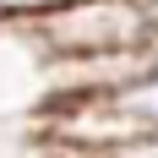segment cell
Returning a JSON list of instances; mask_svg holds the SVG:
<instances>
[{
	"label": "cell",
	"instance_id": "1",
	"mask_svg": "<svg viewBox=\"0 0 158 158\" xmlns=\"http://www.w3.org/2000/svg\"><path fill=\"white\" fill-rule=\"evenodd\" d=\"M22 33L44 49V60H82V55L153 44V22L136 0H65Z\"/></svg>",
	"mask_w": 158,
	"mask_h": 158
},
{
	"label": "cell",
	"instance_id": "2",
	"mask_svg": "<svg viewBox=\"0 0 158 158\" xmlns=\"http://www.w3.org/2000/svg\"><path fill=\"white\" fill-rule=\"evenodd\" d=\"M49 93V60L22 27H0V120L33 109Z\"/></svg>",
	"mask_w": 158,
	"mask_h": 158
},
{
	"label": "cell",
	"instance_id": "3",
	"mask_svg": "<svg viewBox=\"0 0 158 158\" xmlns=\"http://www.w3.org/2000/svg\"><path fill=\"white\" fill-rule=\"evenodd\" d=\"M104 104H109L114 120L126 126V136H158V65L147 71V77H136L131 87L109 93Z\"/></svg>",
	"mask_w": 158,
	"mask_h": 158
},
{
	"label": "cell",
	"instance_id": "4",
	"mask_svg": "<svg viewBox=\"0 0 158 158\" xmlns=\"http://www.w3.org/2000/svg\"><path fill=\"white\" fill-rule=\"evenodd\" d=\"M65 0H0V27H33Z\"/></svg>",
	"mask_w": 158,
	"mask_h": 158
},
{
	"label": "cell",
	"instance_id": "5",
	"mask_svg": "<svg viewBox=\"0 0 158 158\" xmlns=\"http://www.w3.org/2000/svg\"><path fill=\"white\" fill-rule=\"evenodd\" d=\"M104 158H158V136H131V142L109 147Z\"/></svg>",
	"mask_w": 158,
	"mask_h": 158
}]
</instances>
